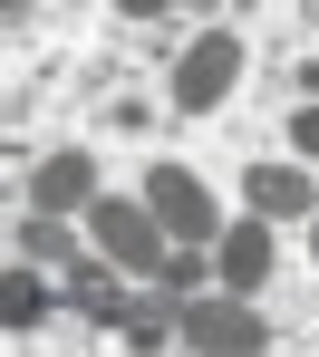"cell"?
Listing matches in <instances>:
<instances>
[{
	"label": "cell",
	"mask_w": 319,
	"mask_h": 357,
	"mask_svg": "<svg viewBox=\"0 0 319 357\" xmlns=\"http://www.w3.org/2000/svg\"><path fill=\"white\" fill-rule=\"evenodd\" d=\"M87 232H97V251H107L117 271H145V280H155V261H165V222H155L145 203L97 193V203H87Z\"/></svg>",
	"instance_id": "cell-1"
},
{
	"label": "cell",
	"mask_w": 319,
	"mask_h": 357,
	"mask_svg": "<svg viewBox=\"0 0 319 357\" xmlns=\"http://www.w3.org/2000/svg\"><path fill=\"white\" fill-rule=\"evenodd\" d=\"M242 193H252L261 222H290V213H319V183L300 174V165H252L242 174Z\"/></svg>",
	"instance_id": "cell-5"
},
{
	"label": "cell",
	"mask_w": 319,
	"mask_h": 357,
	"mask_svg": "<svg viewBox=\"0 0 319 357\" xmlns=\"http://www.w3.org/2000/svg\"><path fill=\"white\" fill-rule=\"evenodd\" d=\"M0 319H10V328H39V319H49V280L10 271V290H0Z\"/></svg>",
	"instance_id": "cell-10"
},
{
	"label": "cell",
	"mask_w": 319,
	"mask_h": 357,
	"mask_svg": "<svg viewBox=\"0 0 319 357\" xmlns=\"http://www.w3.org/2000/svg\"><path fill=\"white\" fill-rule=\"evenodd\" d=\"M290 145H300V155H319V107H300V116H290Z\"/></svg>",
	"instance_id": "cell-12"
},
{
	"label": "cell",
	"mask_w": 319,
	"mask_h": 357,
	"mask_svg": "<svg viewBox=\"0 0 319 357\" xmlns=\"http://www.w3.org/2000/svg\"><path fill=\"white\" fill-rule=\"evenodd\" d=\"M68 309H77L87 328H126V309H135V299L117 290V280H107L97 261H77V271H68Z\"/></svg>",
	"instance_id": "cell-8"
},
{
	"label": "cell",
	"mask_w": 319,
	"mask_h": 357,
	"mask_svg": "<svg viewBox=\"0 0 319 357\" xmlns=\"http://www.w3.org/2000/svg\"><path fill=\"white\" fill-rule=\"evenodd\" d=\"M20 261H39V271H77L87 251L59 232V213H29V222H20Z\"/></svg>",
	"instance_id": "cell-9"
},
{
	"label": "cell",
	"mask_w": 319,
	"mask_h": 357,
	"mask_svg": "<svg viewBox=\"0 0 319 357\" xmlns=\"http://www.w3.org/2000/svg\"><path fill=\"white\" fill-rule=\"evenodd\" d=\"M175 338H184V348H213V357H252V348H271V319H261L242 290L232 299H184Z\"/></svg>",
	"instance_id": "cell-2"
},
{
	"label": "cell",
	"mask_w": 319,
	"mask_h": 357,
	"mask_svg": "<svg viewBox=\"0 0 319 357\" xmlns=\"http://www.w3.org/2000/svg\"><path fill=\"white\" fill-rule=\"evenodd\" d=\"M29 203H39V213H77V203H97V165H87V155H49V165L29 174Z\"/></svg>",
	"instance_id": "cell-6"
},
{
	"label": "cell",
	"mask_w": 319,
	"mask_h": 357,
	"mask_svg": "<svg viewBox=\"0 0 319 357\" xmlns=\"http://www.w3.org/2000/svg\"><path fill=\"white\" fill-rule=\"evenodd\" d=\"M232 77H242V29H203L184 59H175V107H184V116L223 107V97H232Z\"/></svg>",
	"instance_id": "cell-3"
},
{
	"label": "cell",
	"mask_w": 319,
	"mask_h": 357,
	"mask_svg": "<svg viewBox=\"0 0 319 357\" xmlns=\"http://www.w3.org/2000/svg\"><path fill=\"white\" fill-rule=\"evenodd\" d=\"M310 251H319V213H310Z\"/></svg>",
	"instance_id": "cell-13"
},
{
	"label": "cell",
	"mask_w": 319,
	"mask_h": 357,
	"mask_svg": "<svg viewBox=\"0 0 319 357\" xmlns=\"http://www.w3.org/2000/svg\"><path fill=\"white\" fill-rule=\"evenodd\" d=\"M155 280H165L175 299H184L193 280H203V261H193V241H165V261H155Z\"/></svg>",
	"instance_id": "cell-11"
},
{
	"label": "cell",
	"mask_w": 319,
	"mask_h": 357,
	"mask_svg": "<svg viewBox=\"0 0 319 357\" xmlns=\"http://www.w3.org/2000/svg\"><path fill=\"white\" fill-rule=\"evenodd\" d=\"M271 261H281V251H271V232H261V213H252V222H232V232H223V290L252 299L261 280H271Z\"/></svg>",
	"instance_id": "cell-7"
},
{
	"label": "cell",
	"mask_w": 319,
	"mask_h": 357,
	"mask_svg": "<svg viewBox=\"0 0 319 357\" xmlns=\"http://www.w3.org/2000/svg\"><path fill=\"white\" fill-rule=\"evenodd\" d=\"M145 213L165 222V241H213V232H223V222H213V193H203L193 165H155V174H145Z\"/></svg>",
	"instance_id": "cell-4"
}]
</instances>
